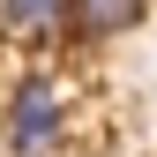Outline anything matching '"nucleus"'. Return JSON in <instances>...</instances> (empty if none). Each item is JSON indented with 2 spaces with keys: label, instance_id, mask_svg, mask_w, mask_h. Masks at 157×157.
Instances as JSON below:
<instances>
[{
  "label": "nucleus",
  "instance_id": "1",
  "mask_svg": "<svg viewBox=\"0 0 157 157\" xmlns=\"http://www.w3.org/2000/svg\"><path fill=\"white\" fill-rule=\"evenodd\" d=\"M60 127H67V97L52 75H23L8 97V150L15 157H52L60 150Z\"/></svg>",
  "mask_w": 157,
  "mask_h": 157
},
{
  "label": "nucleus",
  "instance_id": "2",
  "mask_svg": "<svg viewBox=\"0 0 157 157\" xmlns=\"http://www.w3.org/2000/svg\"><path fill=\"white\" fill-rule=\"evenodd\" d=\"M150 15V0H67V23L82 37H120Z\"/></svg>",
  "mask_w": 157,
  "mask_h": 157
},
{
  "label": "nucleus",
  "instance_id": "3",
  "mask_svg": "<svg viewBox=\"0 0 157 157\" xmlns=\"http://www.w3.org/2000/svg\"><path fill=\"white\" fill-rule=\"evenodd\" d=\"M0 23H8V37L37 45V37H52L67 23V0H0Z\"/></svg>",
  "mask_w": 157,
  "mask_h": 157
}]
</instances>
